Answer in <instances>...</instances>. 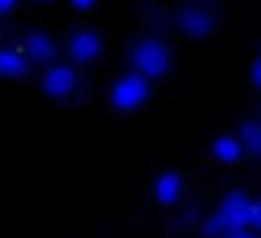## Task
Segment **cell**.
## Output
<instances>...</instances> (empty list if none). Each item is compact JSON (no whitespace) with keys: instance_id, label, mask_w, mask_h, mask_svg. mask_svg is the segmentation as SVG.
<instances>
[{"instance_id":"obj_4","label":"cell","mask_w":261,"mask_h":238,"mask_svg":"<svg viewBox=\"0 0 261 238\" xmlns=\"http://www.w3.org/2000/svg\"><path fill=\"white\" fill-rule=\"evenodd\" d=\"M177 25L188 37H208L216 28V14L211 12V6H202V3H186L177 14Z\"/></svg>"},{"instance_id":"obj_10","label":"cell","mask_w":261,"mask_h":238,"mask_svg":"<svg viewBox=\"0 0 261 238\" xmlns=\"http://www.w3.org/2000/svg\"><path fill=\"white\" fill-rule=\"evenodd\" d=\"M29 70V56L23 51H14V48H6L0 51V76H9V79H17Z\"/></svg>"},{"instance_id":"obj_5","label":"cell","mask_w":261,"mask_h":238,"mask_svg":"<svg viewBox=\"0 0 261 238\" xmlns=\"http://www.w3.org/2000/svg\"><path fill=\"white\" fill-rule=\"evenodd\" d=\"M42 90L48 98H68L76 90V73L70 65H54L42 76Z\"/></svg>"},{"instance_id":"obj_17","label":"cell","mask_w":261,"mask_h":238,"mask_svg":"<svg viewBox=\"0 0 261 238\" xmlns=\"http://www.w3.org/2000/svg\"><path fill=\"white\" fill-rule=\"evenodd\" d=\"M40 3H54V0H40Z\"/></svg>"},{"instance_id":"obj_16","label":"cell","mask_w":261,"mask_h":238,"mask_svg":"<svg viewBox=\"0 0 261 238\" xmlns=\"http://www.w3.org/2000/svg\"><path fill=\"white\" fill-rule=\"evenodd\" d=\"M225 238H255V235H253V232H247V230L242 227V230H230Z\"/></svg>"},{"instance_id":"obj_12","label":"cell","mask_w":261,"mask_h":238,"mask_svg":"<svg viewBox=\"0 0 261 238\" xmlns=\"http://www.w3.org/2000/svg\"><path fill=\"white\" fill-rule=\"evenodd\" d=\"M250 224L255 230H261V204H253V210H250Z\"/></svg>"},{"instance_id":"obj_1","label":"cell","mask_w":261,"mask_h":238,"mask_svg":"<svg viewBox=\"0 0 261 238\" xmlns=\"http://www.w3.org/2000/svg\"><path fill=\"white\" fill-rule=\"evenodd\" d=\"M129 62L135 68L138 76L143 79H163L171 70V48L166 45L163 40H154V37H146V40L135 42L129 53Z\"/></svg>"},{"instance_id":"obj_2","label":"cell","mask_w":261,"mask_h":238,"mask_svg":"<svg viewBox=\"0 0 261 238\" xmlns=\"http://www.w3.org/2000/svg\"><path fill=\"white\" fill-rule=\"evenodd\" d=\"M250 210H253V202L247 199V193L233 191L222 199L219 210L211 221H205L202 232L205 235H216V232H230V230H242V227L250 224Z\"/></svg>"},{"instance_id":"obj_9","label":"cell","mask_w":261,"mask_h":238,"mask_svg":"<svg viewBox=\"0 0 261 238\" xmlns=\"http://www.w3.org/2000/svg\"><path fill=\"white\" fill-rule=\"evenodd\" d=\"M211 152H214V157L219 160V163H239L242 154H244V146L239 143L236 135H222V137L214 140Z\"/></svg>"},{"instance_id":"obj_11","label":"cell","mask_w":261,"mask_h":238,"mask_svg":"<svg viewBox=\"0 0 261 238\" xmlns=\"http://www.w3.org/2000/svg\"><path fill=\"white\" fill-rule=\"evenodd\" d=\"M236 137H239V143L244 146V152H250L253 157H261V124H255V121H244Z\"/></svg>"},{"instance_id":"obj_8","label":"cell","mask_w":261,"mask_h":238,"mask_svg":"<svg viewBox=\"0 0 261 238\" xmlns=\"http://www.w3.org/2000/svg\"><path fill=\"white\" fill-rule=\"evenodd\" d=\"M25 53H29L34 62H51V59L57 56V42H54L48 34L37 31V34L25 37Z\"/></svg>"},{"instance_id":"obj_13","label":"cell","mask_w":261,"mask_h":238,"mask_svg":"<svg viewBox=\"0 0 261 238\" xmlns=\"http://www.w3.org/2000/svg\"><path fill=\"white\" fill-rule=\"evenodd\" d=\"M250 79H253L255 87H261V59H255V65L250 68Z\"/></svg>"},{"instance_id":"obj_15","label":"cell","mask_w":261,"mask_h":238,"mask_svg":"<svg viewBox=\"0 0 261 238\" xmlns=\"http://www.w3.org/2000/svg\"><path fill=\"white\" fill-rule=\"evenodd\" d=\"M17 9V0H0V14H12Z\"/></svg>"},{"instance_id":"obj_7","label":"cell","mask_w":261,"mask_h":238,"mask_svg":"<svg viewBox=\"0 0 261 238\" xmlns=\"http://www.w3.org/2000/svg\"><path fill=\"white\" fill-rule=\"evenodd\" d=\"M182 193V180L177 171H163V174L154 180V199L160 204H174Z\"/></svg>"},{"instance_id":"obj_6","label":"cell","mask_w":261,"mask_h":238,"mask_svg":"<svg viewBox=\"0 0 261 238\" xmlns=\"http://www.w3.org/2000/svg\"><path fill=\"white\" fill-rule=\"evenodd\" d=\"M101 37L96 34V31H79V34L70 37V56H73V62H93V59L101 56Z\"/></svg>"},{"instance_id":"obj_3","label":"cell","mask_w":261,"mask_h":238,"mask_svg":"<svg viewBox=\"0 0 261 238\" xmlns=\"http://www.w3.org/2000/svg\"><path fill=\"white\" fill-rule=\"evenodd\" d=\"M149 93H152L149 79H143V76H138V73H126L124 79H118L113 84L110 101H113V107L121 109V112H132V109L143 107V104L149 101Z\"/></svg>"},{"instance_id":"obj_14","label":"cell","mask_w":261,"mask_h":238,"mask_svg":"<svg viewBox=\"0 0 261 238\" xmlns=\"http://www.w3.org/2000/svg\"><path fill=\"white\" fill-rule=\"evenodd\" d=\"M70 3H73L76 12H90V9L96 6V0H70Z\"/></svg>"}]
</instances>
